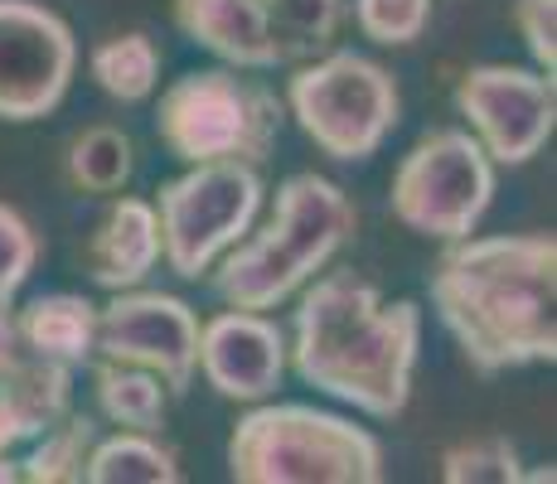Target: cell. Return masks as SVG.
Wrapping results in <instances>:
<instances>
[{
    "label": "cell",
    "instance_id": "21",
    "mask_svg": "<svg viewBox=\"0 0 557 484\" xmlns=\"http://www.w3.org/2000/svg\"><path fill=\"white\" fill-rule=\"evenodd\" d=\"M272 10V25L282 35L286 63L292 59H310V53L330 49L339 29V0H262Z\"/></svg>",
    "mask_w": 557,
    "mask_h": 484
},
{
    "label": "cell",
    "instance_id": "25",
    "mask_svg": "<svg viewBox=\"0 0 557 484\" xmlns=\"http://www.w3.org/2000/svg\"><path fill=\"white\" fill-rule=\"evenodd\" d=\"M513 25L543 73L557 69V0H513Z\"/></svg>",
    "mask_w": 557,
    "mask_h": 484
},
{
    "label": "cell",
    "instance_id": "2",
    "mask_svg": "<svg viewBox=\"0 0 557 484\" xmlns=\"http://www.w3.org/2000/svg\"><path fill=\"white\" fill-rule=\"evenodd\" d=\"M422 310L417 300L383 306L379 286L355 272H330L306 290L296 310V373L335 402L393 422L412 397Z\"/></svg>",
    "mask_w": 557,
    "mask_h": 484
},
{
    "label": "cell",
    "instance_id": "18",
    "mask_svg": "<svg viewBox=\"0 0 557 484\" xmlns=\"http://www.w3.org/2000/svg\"><path fill=\"white\" fill-rule=\"evenodd\" d=\"M92 440H98L92 417L69 412L63 422H53L49 432H39L35 440H29L25 460H20V484H69V480H83V466H88Z\"/></svg>",
    "mask_w": 557,
    "mask_h": 484
},
{
    "label": "cell",
    "instance_id": "6",
    "mask_svg": "<svg viewBox=\"0 0 557 484\" xmlns=\"http://www.w3.org/2000/svg\"><path fill=\"white\" fill-rule=\"evenodd\" d=\"M286 107L330 160H369L398 126V83L383 63L335 49L292 73Z\"/></svg>",
    "mask_w": 557,
    "mask_h": 484
},
{
    "label": "cell",
    "instance_id": "17",
    "mask_svg": "<svg viewBox=\"0 0 557 484\" xmlns=\"http://www.w3.org/2000/svg\"><path fill=\"white\" fill-rule=\"evenodd\" d=\"M98 407L107 422H116L122 432H160L165 426V383L151 369H136V363H98Z\"/></svg>",
    "mask_w": 557,
    "mask_h": 484
},
{
    "label": "cell",
    "instance_id": "9",
    "mask_svg": "<svg viewBox=\"0 0 557 484\" xmlns=\"http://www.w3.org/2000/svg\"><path fill=\"white\" fill-rule=\"evenodd\" d=\"M456 107L495 165H529L557 126L553 73L543 69L480 63V69L460 73Z\"/></svg>",
    "mask_w": 557,
    "mask_h": 484
},
{
    "label": "cell",
    "instance_id": "20",
    "mask_svg": "<svg viewBox=\"0 0 557 484\" xmlns=\"http://www.w3.org/2000/svg\"><path fill=\"white\" fill-rule=\"evenodd\" d=\"M136 170V150L116 126H92L69 150V175L88 194H122Z\"/></svg>",
    "mask_w": 557,
    "mask_h": 484
},
{
    "label": "cell",
    "instance_id": "7",
    "mask_svg": "<svg viewBox=\"0 0 557 484\" xmlns=\"http://www.w3.org/2000/svg\"><path fill=\"white\" fill-rule=\"evenodd\" d=\"M257 209H262V175H257V165H243V160L189 165V175L160 185V199H156L160 257L170 262L175 276L199 282L252 228Z\"/></svg>",
    "mask_w": 557,
    "mask_h": 484
},
{
    "label": "cell",
    "instance_id": "13",
    "mask_svg": "<svg viewBox=\"0 0 557 484\" xmlns=\"http://www.w3.org/2000/svg\"><path fill=\"white\" fill-rule=\"evenodd\" d=\"M175 25L185 39L219 53L233 69L262 73L286 63L282 35L262 0H175Z\"/></svg>",
    "mask_w": 557,
    "mask_h": 484
},
{
    "label": "cell",
    "instance_id": "26",
    "mask_svg": "<svg viewBox=\"0 0 557 484\" xmlns=\"http://www.w3.org/2000/svg\"><path fill=\"white\" fill-rule=\"evenodd\" d=\"M29 440H35L29 422L20 417V407L0 393V484H20V460H25Z\"/></svg>",
    "mask_w": 557,
    "mask_h": 484
},
{
    "label": "cell",
    "instance_id": "11",
    "mask_svg": "<svg viewBox=\"0 0 557 484\" xmlns=\"http://www.w3.org/2000/svg\"><path fill=\"white\" fill-rule=\"evenodd\" d=\"M78 39L35 0H0V122H39L63 102Z\"/></svg>",
    "mask_w": 557,
    "mask_h": 484
},
{
    "label": "cell",
    "instance_id": "15",
    "mask_svg": "<svg viewBox=\"0 0 557 484\" xmlns=\"http://www.w3.org/2000/svg\"><path fill=\"white\" fill-rule=\"evenodd\" d=\"M10 320H15V335L29 349L63 363V369H78L98 353V306L88 296H69V290L39 296L25 310L10 306Z\"/></svg>",
    "mask_w": 557,
    "mask_h": 484
},
{
    "label": "cell",
    "instance_id": "8",
    "mask_svg": "<svg viewBox=\"0 0 557 484\" xmlns=\"http://www.w3.org/2000/svg\"><path fill=\"white\" fill-rule=\"evenodd\" d=\"M495 199V160L470 132H432L393 175V219L422 238H470Z\"/></svg>",
    "mask_w": 557,
    "mask_h": 484
},
{
    "label": "cell",
    "instance_id": "24",
    "mask_svg": "<svg viewBox=\"0 0 557 484\" xmlns=\"http://www.w3.org/2000/svg\"><path fill=\"white\" fill-rule=\"evenodd\" d=\"M39 262V238L25 219H20L10 203H0V306H15L20 286L29 282Z\"/></svg>",
    "mask_w": 557,
    "mask_h": 484
},
{
    "label": "cell",
    "instance_id": "1",
    "mask_svg": "<svg viewBox=\"0 0 557 484\" xmlns=\"http://www.w3.org/2000/svg\"><path fill=\"white\" fill-rule=\"evenodd\" d=\"M432 306L475 373L557 359V243L456 238L432 272Z\"/></svg>",
    "mask_w": 557,
    "mask_h": 484
},
{
    "label": "cell",
    "instance_id": "14",
    "mask_svg": "<svg viewBox=\"0 0 557 484\" xmlns=\"http://www.w3.org/2000/svg\"><path fill=\"white\" fill-rule=\"evenodd\" d=\"M160 262V223L156 203L146 199H112L102 223L88 238V276L102 290H132L151 276Z\"/></svg>",
    "mask_w": 557,
    "mask_h": 484
},
{
    "label": "cell",
    "instance_id": "27",
    "mask_svg": "<svg viewBox=\"0 0 557 484\" xmlns=\"http://www.w3.org/2000/svg\"><path fill=\"white\" fill-rule=\"evenodd\" d=\"M5 315H10V310H5V306H0V320H5Z\"/></svg>",
    "mask_w": 557,
    "mask_h": 484
},
{
    "label": "cell",
    "instance_id": "5",
    "mask_svg": "<svg viewBox=\"0 0 557 484\" xmlns=\"http://www.w3.org/2000/svg\"><path fill=\"white\" fill-rule=\"evenodd\" d=\"M156 132L185 165H209V160L262 165L282 132V102L257 78H238L228 69H195L160 92Z\"/></svg>",
    "mask_w": 557,
    "mask_h": 484
},
{
    "label": "cell",
    "instance_id": "16",
    "mask_svg": "<svg viewBox=\"0 0 557 484\" xmlns=\"http://www.w3.org/2000/svg\"><path fill=\"white\" fill-rule=\"evenodd\" d=\"M83 480L92 484H180V456L160 446L151 432H116L107 440H92Z\"/></svg>",
    "mask_w": 557,
    "mask_h": 484
},
{
    "label": "cell",
    "instance_id": "22",
    "mask_svg": "<svg viewBox=\"0 0 557 484\" xmlns=\"http://www.w3.org/2000/svg\"><path fill=\"white\" fill-rule=\"evenodd\" d=\"M442 480L446 484H519L523 466H519V450L505 436H475L442 456Z\"/></svg>",
    "mask_w": 557,
    "mask_h": 484
},
{
    "label": "cell",
    "instance_id": "12",
    "mask_svg": "<svg viewBox=\"0 0 557 484\" xmlns=\"http://www.w3.org/2000/svg\"><path fill=\"white\" fill-rule=\"evenodd\" d=\"M199 369L219 397L262 402L286 373V339L262 310H223L199 325Z\"/></svg>",
    "mask_w": 557,
    "mask_h": 484
},
{
    "label": "cell",
    "instance_id": "19",
    "mask_svg": "<svg viewBox=\"0 0 557 484\" xmlns=\"http://www.w3.org/2000/svg\"><path fill=\"white\" fill-rule=\"evenodd\" d=\"M92 78L116 102H146L160 83V49L151 35H116L92 49Z\"/></svg>",
    "mask_w": 557,
    "mask_h": 484
},
{
    "label": "cell",
    "instance_id": "23",
    "mask_svg": "<svg viewBox=\"0 0 557 484\" xmlns=\"http://www.w3.org/2000/svg\"><path fill=\"white\" fill-rule=\"evenodd\" d=\"M436 15V0H355V25L373 45H417Z\"/></svg>",
    "mask_w": 557,
    "mask_h": 484
},
{
    "label": "cell",
    "instance_id": "3",
    "mask_svg": "<svg viewBox=\"0 0 557 484\" xmlns=\"http://www.w3.org/2000/svg\"><path fill=\"white\" fill-rule=\"evenodd\" d=\"M355 203L320 175H292L276 189V213L257 238L233 243L219 257L213 290L233 310H272L296 296L355 233Z\"/></svg>",
    "mask_w": 557,
    "mask_h": 484
},
{
    "label": "cell",
    "instance_id": "10",
    "mask_svg": "<svg viewBox=\"0 0 557 484\" xmlns=\"http://www.w3.org/2000/svg\"><path fill=\"white\" fill-rule=\"evenodd\" d=\"M98 353L151 369L170 397H185L199 373V315L165 290H112L98 310Z\"/></svg>",
    "mask_w": 557,
    "mask_h": 484
},
{
    "label": "cell",
    "instance_id": "4",
    "mask_svg": "<svg viewBox=\"0 0 557 484\" xmlns=\"http://www.w3.org/2000/svg\"><path fill=\"white\" fill-rule=\"evenodd\" d=\"M228 475L243 484H379L383 446L335 412L276 402L233 426Z\"/></svg>",
    "mask_w": 557,
    "mask_h": 484
}]
</instances>
